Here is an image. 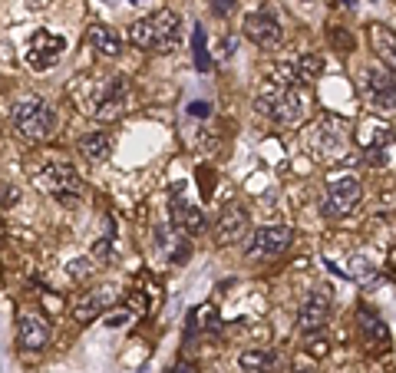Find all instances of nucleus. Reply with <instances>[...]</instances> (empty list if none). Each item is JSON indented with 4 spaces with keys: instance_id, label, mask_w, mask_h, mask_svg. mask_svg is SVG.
Listing matches in <instances>:
<instances>
[{
    "instance_id": "obj_27",
    "label": "nucleus",
    "mask_w": 396,
    "mask_h": 373,
    "mask_svg": "<svg viewBox=\"0 0 396 373\" xmlns=\"http://www.w3.org/2000/svg\"><path fill=\"white\" fill-rule=\"evenodd\" d=\"M234 7H238V0H212V10L218 17H232Z\"/></svg>"
},
{
    "instance_id": "obj_28",
    "label": "nucleus",
    "mask_w": 396,
    "mask_h": 373,
    "mask_svg": "<svg viewBox=\"0 0 396 373\" xmlns=\"http://www.w3.org/2000/svg\"><path fill=\"white\" fill-rule=\"evenodd\" d=\"M112 254V235L99 238V245H96V258H110Z\"/></svg>"
},
{
    "instance_id": "obj_17",
    "label": "nucleus",
    "mask_w": 396,
    "mask_h": 373,
    "mask_svg": "<svg viewBox=\"0 0 396 373\" xmlns=\"http://www.w3.org/2000/svg\"><path fill=\"white\" fill-rule=\"evenodd\" d=\"M370 46H373V53L383 60V67L396 73V33L393 30L383 27V24H373V27H370Z\"/></svg>"
},
{
    "instance_id": "obj_9",
    "label": "nucleus",
    "mask_w": 396,
    "mask_h": 373,
    "mask_svg": "<svg viewBox=\"0 0 396 373\" xmlns=\"http://www.w3.org/2000/svg\"><path fill=\"white\" fill-rule=\"evenodd\" d=\"M245 37L251 43H258L264 50H274L277 43L284 40V27H281V17L274 14L271 7H261V10H251L245 17Z\"/></svg>"
},
{
    "instance_id": "obj_20",
    "label": "nucleus",
    "mask_w": 396,
    "mask_h": 373,
    "mask_svg": "<svg viewBox=\"0 0 396 373\" xmlns=\"http://www.w3.org/2000/svg\"><path fill=\"white\" fill-rule=\"evenodd\" d=\"M287 73H291V80L298 86H304V83H311V80H317V76L324 73V60L317 53H301L291 67H287Z\"/></svg>"
},
{
    "instance_id": "obj_11",
    "label": "nucleus",
    "mask_w": 396,
    "mask_h": 373,
    "mask_svg": "<svg viewBox=\"0 0 396 373\" xmlns=\"http://www.w3.org/2000/svg\"><path fill=\"white\" fill-rule=\"evenodd\" d=\"M248 225H251V215H248L245 205H228L215 221V241L218 245H238L245 241Z\"/></svg>"
},
{
    "instance_id": "obj_21",
    "label": "nucleus",
    "mask_w": 396,
    "mask_h": 373,
    "mask_svg": "<svg viewBox=\"0 0 396 373\" xmlns=\"http://www.w3.org/2000/svg\"><path fill=\"white\" fill-rule=\"evenodd\" d=\"M221 331V320H218V311L212 304H202L195 307L189 314V337H202V333H218Z\"/></svg>"
},
{
    "instance_id": "obj_23",
    "label": "nucleus",
    "mask_w": 396,
    "mask_h": 373,
    "mask_svg": "<svg viewBox=\"0 0 396 373\" xmlns=\"http://www.w3.org/2000/svg\"><path fill=\"white\" fill-rule=\"evenodd\" d=\"M191 53H195V69L198 73H208L212 69V56H208V33L202 24L191 27Z\"/></svg>"
},
{
    "instance_id": "obj_12",
    "label": "nucleus",
    "mask_w": 396,
    "mask_h": 373,
    "mask_svg": "<svg viewBox=\"0 0 396 373\" xmlns=\"http://www.w3.org/2000/svg\"><path fill=\"white\" fill-rule=\"evenodd\" d=\"M356 327H360V337L370 350H386L390 347V327L383 324V318L370 307H356Z\"/></svg>"
},
{
    "instance_id": "obj_3",
    "label": "nucleus",
    "mask_w": 396,
    "mask_h": 373,
    "mask_svg": "<svg viewBox=\"0 0 396 373\" xmlns=\"http://www.w3.org/2000/svg\"><path fill=\"white\" fill-rule=\"evenodd\" d=\"M14 125L24 139L40 142V139H46L53 132L56 116L50 110V103H43V99H20L14 106Z\"/></svg>"
},
{
    "instance_id": "obj_14",
    "label": "nucleus",
    "mask_w": 396,
    "mask_h": 373,
    "mask_svg": "<svg viewBox=\"0 0 396 373\" xmlns=\"http://www.w3.org/2000/svg\"><path fill=\"white\" fill-rule=\"evenodd\" d=\"M123 106H126V80H123V76H116V80H110L106 93L99 96V103H96L89 112H93L96 119L110 123V119H119V116L126 112Z\"/></svg>"
},
{
    "instance_id": "obj_2",
    "label": "nucleus",
    "mask_w": 396,
    "mask_h": 373,
    "mask_svg": "<svg viewBox=\"0 0 396 373\" xmlns=\"http://www.w3.org/2000/svg\"><path fill=\"white\" fill-rule=\"evenodd\" d=\"M307 89L298 83H271L261 89L258 96V112L261 116H271L274 123L281 125H294L301 123L304 116H307Z\"/></svg>"
},
{
    "instance_id": "obj_31",
    "label": "nucleus",
    "mask_w": 396,
    "mask_h": 373,
    "mask_svg": "<svg viewBox=\"0 0 396 373\" xmlns=\"http://www.w3.org/2000/svg\"><path fill=\"white\" fill-rule=\"evenodd\" d=\"M189 112L191 116H208V103H191Z\"/></svg>"
},
{
    "instance_id": "obj_26",
    "label": "nucleus",
    "mask_w": 396,
    "mask_h": 373,
    "mask_svg": "<svg viewBox=\"0 0 396 373\" xmlns=\"http://www.w3.org/2000/svg\"><path fill=\"white\" fill-rule=\"evenodd\" d=\"M67 271H69V277H73V281H83V277L89 275V258H76V261H69Z\"/></svg>"
},
{
    "instance_id": "obj_29",
    "label": "nucleus",
    "mask_w": 396,
    "mask_h": 373,
    "mask_svg": "<svg viewBox=\"0 0 396 373\" xmlns=\"http://www.w3.org/2000/svg\"><path fill=\"white\" fill-rule=\"evenodd\" d=\"M169 373H198V370H195V363H189V360H178Z\"/></svg>"
},
{
    "instance_id": "obj_1",
    "label": "nucleus",
    "mask_w": 396,
    "mask_h": 373,
    "mask_svg": "<svg viewBox=\"0 0 396 373\" xmlns=\"http://www.w3.org/2000/svg\"><path fill=\"white\" fill-rule=\"evenodd\" d=\"M129 40L136 43L139 50L149 53H169L182 43V14L178 10H155L149 17H139L129 27Z\"/></svg>"
},
{
    "instance_id": "obj_7",
    "label": "nucleus",
    "mask_w": 396,
    "mask_h": 373,
    "mask_svg": "<svg viewBox=\"0 0 396 373\" xmlns=\"http://www.w3.org/2000/svg\"><path fill=\"white\" fill-rule=\"evenodd\" d=\"M291 238H294V232L287 225H261V228H251L245 235V254L248 258H274V254L291 248Z\"/></svg>"
},
{
    "instance_id": "obj_6",
    "label": "nucleus",
    "mask_w": 396,
    "mask_h": 373,
    "mask_svg": "<svg viewBox=\"0 0 396 373\" xmlns=\"http://www.w3.org/2000/svg\"><path fill=\"white\" fill-rule=\"evenodd\" d=\"M363 198V185L356 175H341V179L327 182V195H324V215L327 218H347Z\"/></svg>"
},
{
    "instance_id": "obj_24",
    "label": "nucleus",
    "mask_w": 396,
    "mask_h": 373,
    "mask_svg": "<svg viewBox=\"0 0 396 373\" xmlns=\"http://www.w3.org/2000/svg\"><path fill=\"white\" fill-rule=\"evenodd\" d=\"M304 347H307V354H311V357H327L330 354V337H327V331H307L304 333Z\"/></svg>"
},
{
    "instance_id": "obj_19",
    "label": "nucleus",
    "mask_w": 396,
    "mask_h": 373,
    "mask_svg": "<svg viewBox=\"0 0 396 373\" xmlns=\"http://www.w3.org/2000/svg\"><path fill=\"white\" fill-rule=\"evenodd\" d=\"M238 367H241V373H274L281 367V360H277V354H271V350L251 347V350H245V354L238 357Z\"/></svg>"
},
{
    "instance_id": "obj_30",
    "label": "nucleus",
    "mask_w": 396,
    "mask_h": 373,
    "mask_svg": "<svg viewBox=\"0 0 396 373\" xmlns=\"http://www.w3.org/2000/svg\"><path fill=\"white\" fill-rule=\"evenodd\" d=\"M327 37H330V40H334V43H337V46H350V40H347V37H343V33H341V27H334V30H330V33H327Z\"/></svg>"
},
{
    "instance_id": "obj_4",
    "label": "nucleus",
    "mask_w": 396,
    "mask_h": 373,
    "mask_svg": "<svg viewBox=\"0 0 396 373\" xmlns=\"http://www.w3.org/2000/svg\"><path fill=\"white\" fill-rule=\"evenodd\" d=\"M40 182L46 185V192L53 195V198H60L63 205H73V202L83 198V179L76 175V168L67 166V162H60V159L43 162Z\"/></svg>"
},
{
    "instance_id": "obj_25",
    "label": "nucleus",
    "mask_w": 396,
    "mask_h": 373,
    "mask_svg": "<svg viewBox=\"0 0 396 373\" xmlns=\"http://www.w3.org/2000/svg\"><path fill=\"white\" fill-rule=\"evenodd\" d=\"M129 320H132V311H129V307H119V311H110V314H106V324H110V327H126Z\"/></svg>"
},
{
    "instance_id": "obj_18",
    "label": "nucleus",
    "mask_w": 396,
    "mask_h": 373,
    "mask_svg": "<svg viewBox=\"0 0 396 373\" xmlns=\"http://www.w3.org/2000/svg\"><path fill=\"white\" fill-rule=\"evenodd\" d=\"M76 149H80V155L86 159V162H93V166H99V162H106L112 153V142L106 132H83L80 139H76Z\"/></svg>"
},
{
    "instance_id": "obj_22",
    "label": "nucleus",
    "mask_w": 396,
    "mask_h": 373,
    "mask_svg": "<svg viewBox=\"0 0 396 373\" xmlns=\"http://www.w3.org/2000/svg\"><path fill=\"white\" fill-rule=\"evenodd\" d=\"M110 301H112V288H99L96 294H86L80 304H76V320H83V324H86L89 318L103 314V307L110 304Z\"/></svg>"
},
{
    "instance_id": "obj_16",
    "label": "nucleus",
    "mask_w": 396,
    "mask_h": 373,
    "mask_svg": "<svg viewBox=\"0 0 396 373\" xmlns=\"http://www.w3.org/2000/svg\"><path fill=\"white\" fill-rule=\"evenodd\" d=\"M86 40L99 56H123V37L119 30H112L110 24H89Z\"/></svg>"
},
{
    "instance_id": "obj_15",
    "label": "nucleus",
    "mask_w": 396,
    "mask_h": 373,
    "mask_svg": "<svg viewBox=\"0 0 396 373\" xmlns=\"http://www.w3.org/2000/svg\"><path fill=\"white\" fill-rule=\"evenodd\" d=\"M17 340L24 350H43V347L50 344V327H46V320L37 318V314H24L20 324H17Z\"/></svg>"
},
{
    "instance_id": "obj_5",
    "label": "nucleus",
    "mask_w": 396,
    "mask_h": 373,
    "mask_svg": "<svg viewBox=\"0 0 396 373\" xmlns=\"http://www.w3.org/2000/svg\"><path fill=\"white\" fill-rule=\"evenodd\" d=\"M63 50H67V37L63 33H56V30H37L27 40V46H24V60H27L30 69L46 73V69H53L60 63Z\"/></svg>"
},
{
    "instance_id": "obj_32",
    "label": "nucleus",
    "mask_w": 396,
    "mask_h": 373,
    "mask_svg": "<svg viewBox=\"0 0 396 373\" xmlns=\"http://www.w3.org/2000/svg\"><path fill=\"white\" fill-rule=\"evenodd\" d=\"M298 373H314V370H304V367H298Z\"/></svg>"
},
{
    "instance_id": "obj_13",
    "label": "nucleus",
    "mask_w": 396,
    "mask_h": 373,
    "mask_svg": "<svg viewBox=\"0 0 396 373\" xmlns=\"http://www.w3.org/2000/svg\"><path fill=\"white\" fill-rule=\"evenodd\" d=\"M330 311H334V304H330L327 294H320V290H314V294H307L301 304V314H298V320H301V331H324L330 320Z\"/></svg>"
},
{
    "instance_id": "obj_8",
    "label": "nucleus",
    "mask_w": 396,
    "mask_h": 373,
    "mask_svg": "<svg viewBox=\"0 0 396 373\" xmlns=\"http://www.w3.org/2000/svg\"><path fill=\"white\" fill-rule=\"evenodd\" d=\"M169 208H172V225H175L178 232H185L189 238L202 235L208 228L205 211L185 198V182H175V185L169 189Z\"/></svg>"
},
{
    "instance_id": "obj_10",
    "label": "nucleus",
    "mask_w": 396,
    "mask_h": 373,
    "mask_svg": "<svg viewBox=\"0 0 396 373\" xmlns=\"http://www.w3.org/2000/svg\"><path fill=\"white\" fill-rule=\"evenodd\" d=\"M363 93L373 110H396V73L386 67L363 69Z\"/></svg>"
}]
</instances>
